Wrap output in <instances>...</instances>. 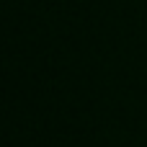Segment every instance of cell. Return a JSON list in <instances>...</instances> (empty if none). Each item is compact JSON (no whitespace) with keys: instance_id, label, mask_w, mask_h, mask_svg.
Masks as SVG:
<instances>
[]
</instances>
